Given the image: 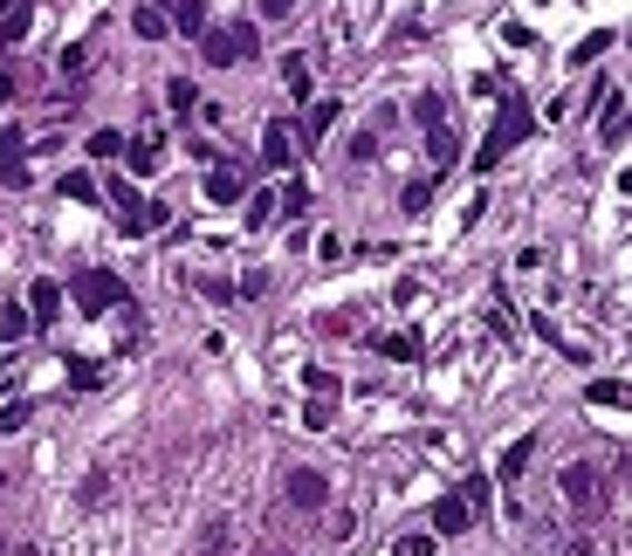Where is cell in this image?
Wrapping results in <instances>:
<instances>
[{"instance_id": "cell-1", "label": "cell", "mask_w": 632, "mask_h": 556, "mask_svg": "<svg viewBox=\"0 0 632 556\" xmlns=\"http://www.w3.org/2000/svg\"><path fill=\"white\" fill-rule=\"evenodd\" d=\"M530 125H536V117H530V103H523V97H502V110H495V131L482 138V151H474V172H495L502 158L530 138Z\"/></svg>"}, {"instance_id": "cell-2", "label": "cell", "mask_w": 632, "mask_h": 556, "mask_svg": "<svg viewBox=\"0 0 632 556\" xmlns=\"http://www.w3.org/2000/svg\"><path fill=\"white\" fill-rule=\"evenodd\" d=\"M557 488H564V502H571L577 515H605V502H612L605 467H591V460H571V467L557 474Z\"/></svg>"}, {"instance_id": "cell-3", "label": "cell", "mask_w": 632, "mask_h": 556, "mask_svg": "<svg viewBox=\"0 0 632 556\" xmlns=\"http://www.w3.org/2000/svg\"><path fill=\"white\" fill-rule=\"evenodd\" d=\"M200 56H207L214 69L248 62V56H261V34H255V28H200Z\"/></svg>"}, {"instance_id": "cell-4", "label": "cell", "mask_w": 632, "mask_h": 556, "mask_svg": "<svg viewBox=\"0 0 632 556\" xmlns=\"http://www.w3.org/2000/svg\"><path fill=\"white\" fill-rule=\"evenodd\" d=\"M76 309H83V316H103V309H117V302H131V289L125 282H117V275L110 268H83V275H76Z\"/></svg>"}, {"instance_id": "cell-5", "label": "cell", "mask_w": 632, "mask_h": 556, "mask_svg": "<svg viewBox=\"0 0 632 556\" xmlns=\"http://www.w3.org/2000/svg\"><path fill=\"white\" fill-rule=\"evenodd\" d=\"M625 131H632V103L619 90H599V138L605 145H625Z\"/></svg>"}, {"instance_id": "cell-6", "label": "cell", "mask_w": 632, "mask_h": 556, "mask_svg": "<svg viewBox=\"0 0 632 556\" xmlns=\"http://www.w3.org/2000/svg\"><path fill=\"white\" fill-rule=\"evenodd\" d=\"M289 158H296V131L283 125V117H275V125L261 131V166H275V172H283Z\"/></svg>"}, {"instance_id": "cell-7", "label": "cell", "mask_w": 632, "mask_h": 556, "mask_svg": "<svg viewBox=\"0 0 632 556\" xmlns=\"http://www.w3.org/2000/svg\"><path fill=\"white\" fill-rule=\"evenodd\" d=\"M324 495H330V481H324L316 467H296V474H289V502H296V508H324Z\"/></svg>"}, {"instance_id": "cell-8", "label": "cell", "mask_w": 632, "mask_h": 556, "mask_svg": "<svg viewBox=\"0 0 632 556\" xmlns=\"http://www.w3.org/2000/svg\"><path fill=\"white\" fill-rule=\"evenodd\" d=\"M62 316V282H34L28 289V324H56Z\"/></svg>"}, {"instance_id": "cell-9", "label": "cell", "mask_w": 632, "mask_h": 556, "mask_svg": "<svg viewBox=\"0 0 632 556\" xmlns=\"http://www.w3.org/2000/svg\"><path fill=\"white\" fill-rule=\"evenodd\" d=\"M474 523V515H467V502L461 495H447V502H433V536H461Z\"/></svg>"}, {"instance_id": "cell-10", "label": "cell", "mask_w": 632, "mask_h": 556, "mask_svg": "<svg viewBox=\"0 0 632 556\" xmlns=\"http://www.w3.org/2000/svg\"><path fill=\"white\" fill-rule=\"evenodd\" d=\"M378 350L392 357V365H419V357H426V344H419V330H392V337H378Z\"/></svg>"}, {"instance_id": "cell-11", "label": "cell", "mask_w": 632, "mask_h": 556, "mask_svg": "<svg viewBox=\"0 0 632 556\" xmlns=\"http://www.w3.org/2000/svg\"><path fill=\"white\" fill-rule=\"evenodd\" d=\"M28 34V0H14V8H0V49H14Z\"/></svg>"}, {"instance_id": "cell-12", "label": "cell", "mask_w": 632, "mask_h": 556, "mask_svg": "<svg viewBox=\"0 0 632 556\" xmlns=\"http://www.w3.org/2000/svg\"><path fill=\"white\" fill-rule=\"evenodd\" d=\"M426 151H433V166H454V158H461V138H454L447 125H433V131H426Z\"/></svg>"}, {"instance_id": "cell-13", "label": "cell", "mask_w": 632, "mask_h": 556, "mask_svg": "<svg viewBox=\"0 0 632 556\" xmlns=\"http://www.w3.org/2000/svg\"><path fill=\"white\" fill-rule=\"evenodd\" d=\"M337 125V103H309V125H303V145H316V138H324Z\"/></svg>"}, {"instance_id": "cell-14", "label": "cell", "mask_w": 632, "mask_h": 556, "mask_svg": "<svg viewBox=\"0 0 632 556\" xmlns=\"http://www.w3.org/2000/svg\"><path fill=\"white\" fill-rule=\"evenodd\" d=\"M207 200H214V207H234V200H241V179H234V172H214V179H207Z\"/></svg>"}, {"instance_id": "cell-15", "label": "cell", "mask_w": 632, "mask_h": 556, "mask_svg": "<svg viewBox=\"0 0 632 556\" xmlns=\"http://www.w3.org/2000/svg\"><path fill=\"white\" fill-rule=\"evenodd\" d=\"M303 207H309V186H303V179H289L283 192H275V214H289V220H296Z\"/></svg>"}, {"instance_id": "cell-16", "label": "cell", "mask_w": 632, "mask_h": 556, "mask_svg": "<svg viewBox=\"0 0 632 556\" xmlns=\"http://www.w3.org/2000/svg\"><path fill=\"white\" fill-rule=\"evenodd\" d=\"M530 454H536V440H516V447L502 454V481H508V488H516V474L530 467Z\"/></svg>"}, {"instance_id": "cell-17", "label": "cell", "mask_w": 632, "mask_h": 556, "mask_svg": "<svg viewBox=\"0 0 632 556\" xmlns=\"http://www.w3.org/2000/svg\"><path fill=\"white\" fill-rule=\"evenodd\" d=\"M172 28H179V34H200V28H207V8H200V0H179V8H172Z\"/></svg>"}, {"instance_id": "cell-18", "label": "cell", "mask_w": 632, "mask_h": 556, "mask_svg": "<svg viewBox=\"0 0 632 556\" xmlns=\"http://www.w3.org/2000/svg\"><path fill=\"white\" fill-rule=\"evenodd\" d=\"M62 200L90 207V200H97V179H90V172H69V179H62Z\"/></svg>"}, {"instance_id": "cell-19", "label": "cell", "mask_w": 632, "mask_h": 556, "mask_svg": "<svg viewBox=\"0 0 632 556\" xmlns=\"http://www.w3.org/2000/svg\"><path fill=\"white\" fill-rule=\"evenodd\" d=\"M584 399H591V406H625V385H619V378H591Z\"/></svg>"}, {"instance_id": "cell-20", "label": "cell", "mask_w": 632, "mask_h": 556, "mask_svg": "<svg viewBox=\"0 0 632 556\" xmlns=\"http://www.w3.org/2000/svg\"><path fill=\"white\" fill-rule=\"evenodd\" d=\"M283 83H289V97H296V103L309 97V62H303V56H289V62H283Z\"/></svg>"}, {"instance_id": "cell-21", "label": "cell", "mask_w": 632, "mask_h": 556, "mask_svg": "<svg viewBox=\"0 0 632 556\" xmlns=\"http://www.w3.org/2000/svg\"><path fill=\"white\" fill-rule=\"evenodd\" d=\"M612 42H619V34H612V28H599V34H584V42H577V56H571V62H599V56H605Z\"/></svg>"}, {"instance_id": "cell-22", "label": "cell", "mask_w": 632, "mask_h": 556, "mask_svg": "<svg viewBox=\"0 0 632 556\" xmlns=\"http://www.w3.org/2000/svg\"><path fill=\"white\" fill-rule=\"evenodd\" d=\"M426 200H433V179H406V192H399V207H406V214H426Z\"/></svg>"}, {"instance_id": "cell-23", "label": "cell", "mask_w": 632, "mask_h": 556, "mask_svg": "<svg viewBox=\"0 0 632 556\" xmlns=\"http://www.w3.org/2000/svg\"><path fill=\"white\" fill-rule=\"evenodd\" d=\"M125 158H131V172H158V138H138Z\"/></svg>"}, {"instance_id": "cell-24", "label": "cell", "mask_w": 632, "mask_h": 556, "mask_svg": "<svg viewBox=\"0 0 632 556\" xmlns=\"http://www.w3.org/2000/svg\"><path fill=\"white\" fill-rule=\"evenodd\" d=\"M248 227H268L275 220V192H248V214H241Z\"/></svg>"}, {"instance_id": "cell-25", "label": "cell", "mask_w": 632, "mask_h": 556, "mask_svg": "<svg viewBox=\"0 0 632 556\" xmlns=\"http://www.w3.org/2000/svg\"><path fill=\"white\" fill-rule=\"evenodd\" d=\"M413 117H419L426 131H433V125H447V97H419V103H413Z\"/></svg>"}, {"instance_id": "cell-26", "label": "cell", "mask_w": 632, "mask_h": 556, "mask_svg": "<svg viewBox=\"0 0 632 556\" xmlns=\"http://www.w3.org/2000/svg\"><path fill=\"white\" fill-rule=\"evenodd\" d=\"M131 28L145 34V42H158V34H166V14H158V8H138V14H131Z\"/></svg>"}, {"instance_id": "cell-27", "label": "cell", "mask_w": 632, "mask_h": 556, "mask_svg": "<svg viewBox=\"0 0 632 556\" xmlns=\"http://www.w3.org/2000/svg\"><path fill=\"white\" fill-rule=\"evenodd\" d=\"M166 103H172V110H192V103H200V90H192L186 76H172V83H166Z\"/></svg>"}, {"instance_id": "cell-28", "label": "cell", "mask_w": 632, "mask_h": 556, "mask_svg": "<svg viewBox=\"0 0 632 556\" xmlns=\"http://www.w3.org/2000/svg\"><path fill=\"white\" fill-rule=\"evenodd\" d=\"M461 502H467V515H482L488 508V474H474V481L461 488Z\"/></svg>"}, {"instance_id": "cell-29", "label": "cell", "mask_w": 632, "mask_h": 556, "mask_svg": "<svg viewBox=\"0 0 632 556\" xmlns=\"http://www.w3.org/2000/svg\"><path fill=\"white\" fill-rule=\"evenodd\" d=\"M28 419H34V406H28V399H14V406H8V413H0V433H21V426H28Z\"/></svg>"}, {"instance_id": "cell-30", "label": "cell", "mask_w": 632, "mask_h": 556, "mask_svg": "<svg viewBox=\"0 0 632 556\" xmlns=\"http://www.w3.org/2000/svg\"><path fill=\"white\" fill-rule=\"evenodd\" d=\"M90 151H97V158H125V138H117V131H97Z\"/></svg>"}, {"instance_id": "cell-31", "label": "cell", "mask_w": 632, "mask_h": 556, "mask_svg": "<svg viewBox=\"0 0 632 556\" xmlns=\"http://www.w3.org/2000/svg\"><path fill=\"white\" fill-rule=\"evenodd\" d=\"M28 330V316H21V302H8V309H0V337H21Z\"/></svg>"}, {"instance_id": "cell-32", "label": "cell", "mask_w": 632, "mask_h": 556, "mask_svg": "<svg viewBox=\"0 0 632 556\" xmlns=\"http://www.w3.org/2000/svg\"><path fill=\"white\" fill-rule=\"evenodd\" d=\"M69 385H76V391H90V385H103V371H97V365H69Z\"/></svg>"}, {"instance_id": "cell-33", "label": "cell", "mask_w": 632, "mask_h": 556, "mask_svg": "<svg viewBox=\"0 0 632 556\" xmlns=\"http://www.w3.org/2000/svg\"><path fill=\"white\" fill-rule=\"evenodd\" d=\"M0 166H21V131H0Z\"/></svg>"}, {"instance_id": "cell-34", "label": "cell", "mask_w": 632, "mask_h": 556, "mask_svg": "<svg viewBox=\"0 0 632 556\" xmlns=\"http://www.w3.org/2000/svg\"><path fill=\"white\" fill-rule=\"evenodd\" d=\"M392 556H433V536H399V549Z\"/></svg>"}, {"instance_id": "cell-35", "label": "cell", "mask_w": 632, "mask_h": 556, "mask_svg": "<svg viewBox=\"0 0 632 556\" xmlns=\"http://www.w3.org/2000/svg\"><path fill=\"white\" fill-rule=\"evenodd\" d=\"M303 426H309V433H324V426H330V399H316V406L303 413Z\"/></svg>"}, {"instance_id": "cell-36", "label": "cell", "mask_w": 632, "mask_h": 556, "mask_svg": "<svg viewBox=\"0 0 632 556\" xmlns=\"http://www.w3.org/2000/svg\"><path fill=\"white\" fill-rule=\"evenodd\" d=\"M350 158H358V166H365V158H378V138H372V131H358V138H350Z\"/></svg>"}, {"instance_id": "cell-37", "label": "cell", "mask_w": 632, "mask_h": 556, "mask_svg": "<svg viewBox=\"0 0 632 556\" xmlns=\"http://www.w3.org/2000/svg\"><path fill=\"white\" fill-rule=\"evenodd\" d=\"M296 14V0H261V21H289Z\"/></svg>"}, {"instance_id": "cell-38", "label": "cell", "mask_w": 632, "mask_h": 556, "mask_svg": "<svg viewBox=\"0 0 632 556\" xmlns=\"http://www.w3.org/2000/svg\"><path fill=\"white\" fill-rule=\"evenodd\" d=\"M14 90H21V83H14V69L0 62V103H14Z\"/></svg>"}, {"instance_id": "cell-39", "label": "cell", "mask_w": 632, "mask_h": 556, "mask_svg": "<svg viewBox=\"0 0 632 556\" xmlns=\"http://www.w3.org/2000/svg\"><path fill=\"white\" fill-rule=\"evenodd\" d=\"M564 556H591V543H571V549H564Z\"/></svg>"}, {"instance_id": "cell-40", "label": "cell", "mask_w": 632, "mask_h": 556, "mask_svg": "<svg viewBox=\"0 0 632 556\" xmlns=\"http://www.w3.org/2000/svg\"><path fill=\"white\" fill-rule=\"evenodd\" d=\"M0 495H8V474H0Z\"/></svg>"}, {"instance_id": "cell-41", "label": "cell", "mask_w": 632, "mask_h": 556, "mask_svg": "<svg viewBox=\"0 0 632 556\" xmlns=\"http://www.w3.org/2000/svg\"><path fill=\"white\" fill-rule=\"evenodd\" d=\"M0 556H8V536H0Z\"/></svg>"}]
</instances>
